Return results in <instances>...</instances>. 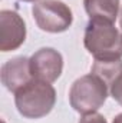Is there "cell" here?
<instances>
[{
	"label": "cell",
	"instance_id": "7",
	"mask_svg": "<svg viewBox=\"0 0 122 123\" xmlns=\"http://www.w3.org/2000/svg\"><path fill=\"white\" fill-rule=\"evenodd\" d=\"M33 79L30 73L29 59L16 57L12 59L1 67V82L10 92H17L25 85H27Z\"/></svg>",
	"mask_w": 122,
	"mask_h": 123
},
{
	"label": "cell",
	"instance_id": "1",
	"mask_svg": "<svg viewBox=\"0 0 122 123\" xmlns=\"http://www.w3.org/2000/svg\"><path fill=\"white\" fill-rule=\"evenodd\" d=\"M83 42L95 60H119L122 57V34L114 26V22L91 17Z\"/></svg>",
	"mask_w": 122,
	"mask_h": 123
},
{
	"label": "cell",
	"instance_id": "10",
	"mask_svg": "<svg viewBox=\"0 0 122 123\" xmlns=\"http://www.w3.org/2000/svg\"><path fill=\"white\" fill-rule=\"evenodd\" d=\"M111 94L122 106V72L115 77V80L111 83Z\"/></svg>",
	"mask_w": 122,
	"mask_h": 123
},
{
	"label": "cell",
	"instance_id": "3",
	"mask_svg": "<svg viewBox=\"0 0 122 123\" xmlns=\"http://www.w3.org/2000/svg\"><path fill=\"white\" fill-rule=\"evenodd\" d=\"M106 82L93 73L82 76L72 85L69 92L72 107L82 115L95 113L106 100Z\"/></svg>",
	"mask_w": 122,
	"mask_h": 123
},
{
	"label": "cell",
	"instance_id": "5",
	"mask_svg": "<svg viewBox=\"0 0 122 123\" xmlns=\"http://www.w3.org/2000/svg\"><path fill=\"white\" fill-rule=\"evenodd\" d=\"M29 64L33 79L52 83L61 76L63 69V59L61 53L55 49L43 47L29 59Z\"/></svg>",
	"mask_w": 122,
	"mask_h": 123
},
{
	"label": "cell",
	"instance_id": "13",
	"mask_svg": "<svg viewBox=\"0 0 122 123\" xmlns=\"http://www.w3.org/2000/svg\"><path fill=\"white\" fill-rule=\"evenodd\" d=\"M121 29H122V9H121ZM122 34V33H121Z\"/></svg>",
	"mask_w": 122,
	"mask_h": 123
},
{
	"label": "cell",
	"instance_id": "2",
	"mask_svg": "<svg viewBox=\"0 0 122 123\" xmlns=\"http://www.w3.org/2000/svg\"><path fill=\"white\" fill-rule=\"evenodd\" d=\"M14 100L20 115L29 119L46 116L56 100V93L49 82L32 79L27 85L14 93Z\"/></svg>",
	"mask_w": 122,
	"mask_h": 123
},
{
	"label": "cell",
	"instance_id": "9",
	"mask_svg": "<svg viewBox=\"0 0 122 123\" xmlns=\"http://www.w3.org/2000/svg\"><path fill=\"white\" fill-rule=\"evenodd\" d=\"M122 72V60H95L92 66V73L99 76L106 85H111L115 77Z\"/></svg>",
	"mask_w": 122,
	"mask_h": 123
},
{
	"label": "cell",
	"instance_id": "6",
	"mask_svg": "<svg viewBox=\"0 0 122 123\" xmlns=\"http://www.w3.org/2000/svg\"><path fill=\"white\" fill-rule=\"evenodd\" d=\"M25 37L26 26L23 19L12 10H3L0 13V50L17 49L25 42Z\"/></svg>",
	"mask_w": 122,
	"mask_h": 123
},
{
	"label": "cell",
	"instance_id": "8",
	"mask_svg": "<svg viewBox=\"0 0 122 123\" xmlns=\"http://www.w3.org/2000/svg\"><path fill=\"white\" fill-rule=\"evenodd\" d=\"M83 3L91 17H101L115 22L119 12V0H83Z\"/></svg>",
	"mask_w": 122,
	"mask_h": 123
},
{
	"label": "cell",
	"instance_id": "12",
	"mask_svg": "<svg viewBox=\"0 0 122 123\" xmlns=\"http://www.w3.org/2000/svg\"><path fill=\"white\" fill-rule=\"evenodd\" d=\"M114 123H122V113L121 115H118V116L114 119Z\"/></svg>",
	"mask_w": 122,
	"mask_h": 123
},
{
	"label": "cell",
	"instance_id": "4",
	"mask_svg": "<svg viewBox=\"0 0 122 123\" xmlns=\"http://www.w3.org/2000/svg\"><path fill=\"white\" fill-rule=\"evenodd\" d=\"M36 25L45 31L59 33L72 25V10L59 0H42L32 9Z\"/></svg>",
	"mask_w": 122,
	"mask_h": 123
},
{
	"label": "cell",
	"instance_id": "14",
	"mask_svg": "<svg viewBox=\"0 0 122 123\" xmlns=\"http://www.w3.org/2000/svg\"><path fill=\"white\" fill-rule=\"evenodd\" d=\"M23 1H36V0H23Z\"/></svg>",
	"mask_w": 122,
	"mask_h": 123
},
{
	"label": "cell",
	"instance_id": "11",
	"mask_svg": "<svg viewBox=\"0 0 122 123\" xmlns=\"http://www.w3.org/2000/svg\"><path fill=\"white\" fill-rule=\"evenodd\" d=\"M79 123H106V120L103 116L98 113H89V115H83Z\"/></svg>",
	"mask_w": 122,
	"mask_h": 123
}]
</instances>
